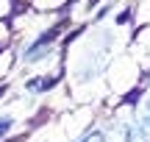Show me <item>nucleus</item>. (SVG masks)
<instances>
[{"instance_id": "f257e3e1", "label": "nucleus", "mask_w": 150, "mask_h": 142, "mask_svg": "<svg viewBox=\"0 0 150 142\" xmlns=\"http://www.w3.org/2000/svg\"><path fill=\"white\" fill-rule=\"evenodd\" d=\"M136 137H139V142H150V120H147V117L139 123V128H136Z\"/></svg>"}]
</instances>
